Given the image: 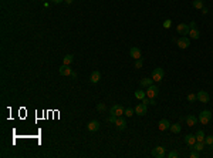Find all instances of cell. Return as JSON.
Here are the masks:
<instances>
[{"label":"cell","instance_id":"cell-6","mask_svg":"<svg viewBox=\"0 0 213 158\" xmlns=\"http://www.w3.org/2000/svg\"><path fill=\"white\" fill-rule=\"evenodd\" d=\"M146 111H148V107H146L145 103H139V104L135 107V114H137V116H145Z\"/></svg>","mask_w":213,"mask_h":158},{"label":"cell","instance_id":"cell-9","mask_svg":"<svg viewBox=\"0 0 213 158\" xmlns=\"http://www.w3.org/2000/svg\"><path fill=\"white\" fill-rule=\"evenodd\" d=\"M176 44H178V47H179V49H188V47H189V44H191V42H189V39L185 36V37H181V39L176 42Z\"/></svg>","mask_w":213,"mask_h":158},{"label":"cell","instance_id":"cell-39","mask_svg":"<svg viewBox=\"0 0 213 158\" xmlns=\"http://www.w3.org/2000/svg\"><path fill=\"white\" fill-rule=\"evenodd\" d=\"M71 77H73V78H77V73H74V71H73V74H71Z\"/></svg>","mask_w":213,"mask_h":158},{"label":"cell","instance_id":"cell-36","mask_svg":"<svg viewBox=\"0 0 213 158\" xmlns=\"http://www.w3.org/2000/svg\"><path fill=\"white\" fill-rule=\"evenodd\" d=\"M207 11H209V10H207L206 7H203V9H202V13H203V14H207Z\"/></svg>","mask_w":213,"mask_h":158},{"label":"cell","instance_id":"cell-37","mask_svg":"<svg viewBox=\"0 0 213 158\" xmlns=\"http://www.w3.org/2000/svg\"><path fill=\"white\" fill-rule=\"evenodd\" d=\"M61 1H64V0H53V3H55V4H58V3H61Z\"/></svg>","mask_w":213,"mask_h":158},{"label":"cell","instance_id":"cell-12","mask_svg":"<svg viewBox=\"0 0 213 158\" xmlns=\"http://www.w3.org/2000/svg\"><path fill=\"white\" fill-rule=\"evenodd\" d=\"M196 98H198V101H200V103H207L209 101V94L206 93V91H199L198 94H196Z\"/></svg>","mask_w":213,"mask_h":158},{"label":"cell","instance_id":"cell-17","mask_svg":"<svg viewBox=\"0 0 213 158\" xmlns=\"http://www.w3.org/2000/svg\"><path fill=\"white\" fill-rule=\"evenodd\" d=\"M169 130L173 133V134H179L182 131V127H181V124L179 123H176V124H170V127H169Z\"/></svg>","mask_w":213,"mask_h":158},{"label":"cell","instance_id":"cell-25","mask_svg":"<svg viewBox=\"0 0 213 158\" xmlns=\"http://www.w3.org/2000/svg\"><path fill=\"white\" fill-rule=\"evenodd\" d=\"M195 135H196V141H205V133H203V130H199Z\"/></svg>","mask_w":213,"mask_h":158},{"label":"cell","instance_id":"cell-38","mask_svg":"<svg viewBox=\"0 0 213 158\" xmlns=\"http://www.w3.org/2000/svg\"><path fill=\"white\" fill-rule=\"evenodd\" d=\"M64 1H65L67 4H71V3H73V0H64Z\"/></svg>","mask_w":213,"mask_h":158},{"label":"cell","instance_id":"cell-11","mask_svg":"<svg viewBox=\"0 0 213 158\" xmlns=\"http://www.w3.org/2000/svg\"><path fill=\"white\" fill-rule=\"evenodd\" d=\"M58 73L61 74V75H71L73 74V70L70 68V66H67V64H63L61 67H60V70H58Z\"/></svg>","mask_w":213,"mask_h":158},{"label":"cell","instance_id":"cell-8","mask_svg":"<svg viewBox=\"0 0 213 158\" xmlns=\"http://www.w3.org/2000/svg\"><path fill=\"white\" fill-rule=\"evenodd\" d=\"M189 24H186V23H181V24H178V27H176V32L179 33V34H189Z\"/></svg>","mask_w":213,"mask_h":158},{"label":"cell","instance_id":"cell-2","mask_svg":"<svg viewBox=\"0 0 213 158\" xmlns=\"http://www.w3.org/2000/svg\"><path fill=\"white\" fill-rule=\"evenodd\" d=\"M163 74H165L163 68L156 67V68L152 71V80H153V81H156V83H159V81H162V78H163Z\"/></svg>","mask_w":213,"mask_h":158},{"label":"cell","instance_id":"cell-32","mask_svg":"<svg viewBox=\"0 0 213 158\" xmlns=\"http://www.w3.org/2000/svg\"><path fill=\"white\" fill-rule=\"evenodd\" d=\"M195 100H198V98H196V94H189L188 95V101H191V103H193V101H195Z\"/></svg>","mask_w":213,"mask_h":158},{"label":"cell","instance_id":"cell-15","mask_svg":"<svg viewBox=\"0 0 213 158\" xmlns=\"http://www.w3.org/2000/svg\"><path fill=\"white\" fill-rule=\"evenodd\" d=\"M185 142H186L189 147H193V145L196 144V135H193V134L185 135Z\"/></svg>","mask_w":213,"mask_h":158},{"label":"cell","instance_id":"cell-27","mask_svg":"<svg viewBox=\"0 0 213 158\" xmlns=\"http://www.w3.org/2000/svg\"><path fill=\"white\" fill-rule=\"evenodd\" d=\"M124 116L132 117V116H134V110H132V108H125V113H124Z\"/></svg>","mask_w":213,"mask_h":158},{"label":"cell","instance_id":"cell-26","mask_svg":"<svg viewBox=\"0 0 213 158\" xmlns=\"http://www.w3.org/2000/svg\"><path fill=\"white\" fill-rule=\"evenodd\" d=\"M205 144H207V145H213V135L205 137Z\"/></svg>","mask_w":213,"mask_h":158},{"label":"cell","instance_id":"cell-28","mask_svg":"<svg viewBox=\"0 0 213 158\" xmlns=\"http://www.w3.org/2000/svg\"><path fill=\"white\" fill-rule=\"evenodd\" d=\"M179 157V154L176 152V151H170V152H168V158H178Z\"/></svg>","mask_w":213,"mask_h":158},{"label":"cell","instance_id":"cell-5","mask_svg":"<svg viewBox=\"0 0 213 158\" xmlns=\"http://www.w3.org/2000/svg\"><path fill=\"white\" fill-rule=\"evenodd\" d=\"M152 157L155 158H163L166 157V151H165V148L163 147H156L152 150Z\"/></svg>","mask_w":213,"mask_h":158},{"label":"cell","instance_id":"cell-20","mask_svg":"<svg viewBox=\"0 0 213 158\" xmlns=\"http://www.w3.org/2000/svg\"><path fill=\"white\" fill-rule=\"evenodd\" d=\"M192 6H193L195 9H198V10H202L203 7H205L203 0H193V1H192Z\"/></svg>","mask_w":213,"mask_h":158},{"label":"cell","instance_id":"cell-3","mask_svg":"<svg viewBox=\"0 0 213 158\" xmlns=\"http://www.w3.org/2000/svg\"><path fill=\"white\" fill-rule=\"evenodd\" d=\"M210 120H212V113H210L209 110H203L202 113L199 114V121H200L202 124H207Z\"/></svg>","mask_w":213,"mask_h":158},{"label":"cell","instance_id":"cell-40","mask_svg":"<svg viewBox=\"0 0 213 158\" xmlns=\"http://www.w3.org/2000/svg\"><path fill=\"white\" fill-rule=\"evenodd\" d=\"M210 147H212V150H213V145H210Z\"/></svg>","mask_w":213,"mask_h":158},{"label":"cell","instance_id":"cell-14","mask_svg":"<svg viewBox=\"0 0 213 158\" xmlns=\"http://www.w3.org/2000/svg\"><path fill=\"white\" fill-rule=\"evenodd\" d=\"M129 54H131V57H132L134 60H139V59L142 57V56H141V50H139L138 47H131Z\"/></svg>","mask_w":213,"mask_h":158},{"label":"cell","instance_id":"cell-19","mask_svg":"<svg viewBox=\"0 0 213 158\" xmlns=\"http://www.w3.org/2000/svg\"><path fill=\"white\" fill-rule=\"evenodd\" d=\"M189 36H191V39H193V40H198L200 37V32L198 29H191L189 30Z\"/></svg>","mask_w":213,"mask_h":158},{"label":"cell","instance_id":"cell-31","mask_svg":"<svg viewBox=\"0 0 213 158\" xmlns=\"http://www.w3.org/2000/svg\"><path fill=\"white\" fill-rule=\"evenodd\" d=\"M142 66H144V61H142L141 59H139V60H137V61H135V68H141Z\"/></svg>","mask_w":213,"mask_h":158},{"label":"cell","instance_id":"cell-7","mask_svg":"<svg viewBox=\"0 0 213 158\" xmlns=\"http://www.w3.org/2000/svg\"><path fill=\"white\" fill-rule=\"evenodd\" d=\"M87 130L90 131V133H95L99 130V123L97 121V120H92V121H90L88 124H87Z\"/></svg>","mask_w":213,"mask_h":158},{"label":"cell","instance_id":"cell-4","mask_svg":"<svg viewBox=\"0 0 213 158\" xmlns=\"http://www.w3.org/2000/svg\"><path fill=\"white\" fill-rule=\"evenodd\" d=\"M124 113H125V108H124L122 105L114 104L112 107H111V114H112V116L121 117V116H124Z\"/></svg>","mask_w":213,"mask_h":158},{"label":"cell","instance_id":"cell-18","mask_svg":"<svg viewBox=\"0 0 213 158\" xmlns=\"http://www.w3.org/2000/svg\"><path fill=\"white\" fill-rule=\"evenodd\" d=\"M185 120H186V124H188L189 127L196 126V123H198V118H196V117H193V116H188Z\"/></svg>","mask_w":213,"mask_h":158},{"label":"cell","instance_id":"cell-13","mask_svg":"<svg viewBox=\"0 0 213 158\" xmlns=\"http://www.w3.org/2000/svg\"><path fill=\"white\" fill-rule=\"evenodd\" d=\"M169 127H170V123L166 120V118H162L159 123H158V128H159V131H166Z\"/></svg>","mask_w":213,"mask_h":158},{"label":"cell","instance_id":"cell-1","mask_svg":"<svg viewBox=\"0 0 213 158\" xmlns=\"http://www.w3.org/2000/svg\"><path fill=\"white\" fill-rule=\"evenodd\" d=\"M158 94H159V88H158V85L152 84V85H149L148 88H146V97H148V98H156Z\"/></svg>","mask_w":213,"mask_h":158},{"label":"cell","instance_id":"cell-10","mask_svg":"<svg viewBox=\"0 0 213 158\" xmlns=\"http://www.w3.org/2000/svg\"><path fill=\"white\" fill-rule=\"evenodd\" d=\"M115 126H117L118 130H125L127 128V120L124 118V117H118L117 121H115Z\"/></svg>","mask_w":213,"mask_h":158},{"label":"cell","instance_id":"cell-35","mask_svg":"<svg viewBox=\"0 0 213 158\" xmlns=\"http://www.w3.org/2000/svg\"><path fill=\"white\" fill-rule=\"evenodd\" d=\"M189 29H196V23H195V21H191V26H189Z\"/></svg>","mask_w":213,"mask_h":158},{"label":"cell","instance_id":"cell-33","mask_svg":"<svg viewBox=\"0 0 213 158\" xmlns=\"http://www.w3.org/2000/svg\"><path fill=\"white\" fill-rule=\"evenodd\" d=\"M170 26H172V21H170L169 19H168V20H165V21H163V27H165V29H169Z\"/></svg>","mask_w":213,"mask_h":158},{"label":"cell","instance_id":"cell-34","mask_svg":"<svg viewBox=\"0 0 213 158\" xmlns=\"http://www.w3.org/2000/svg\"><path fill=\"white\" fill-rule=\"evenodd\" d=\"M199 157V151H196V150H193L191 152V158H198Z\"/></svg>","mask_w":213,"mask_h":158},{"label":"cell","instance_id":"cell-22","mask_svg":"<svg viewBox=\"0 0 213 158\" xmlns=\"http://www.w3.org/2000/svg\"><path fill=\"white\" fill-rule=\"evenodd\" d=\"M145 97H146V91H144V90H137V91H135V98H137V100H141V101H142Z\"/></svg>","mask_w":213,"mask_h":158},{"label":"cell","instance_id":"cell-23","mask_svg":"<svg viewBox=\"0 0 213 158\" xmlns=\"http://www.w3.org/2000/svg\"><path fill=\"white\" fill-rule=\"evenodd\" d=\"M192 148L200 152V151H202L203 148H205V141H196V144H195V145H193Z\"/></svg>","mask_w":213,"mask_h":158},{"label":"cell","instance_id":"cell-24","mask_svg":"<svg viewBox=\"0 0 213 158\" xmlns=\"http://www.w3.org/2000/svg\"><path fill=\"white\" fill-rule=\"evenodd\" d=\"M73 60H74V56H73V54H67V56L63 59V63L67 64V66H70V64L73 63Z\"/></svg>","mask_w":213,"mask_h":158},{"label":"cell","instance_id":"cell-16","mask_svg":"<svg viewBox=\"0 0 213 158\" xmlns=\"http://www.w3.org/2000/svg\"><path fill=\"white\" fill-rule=\"evenodd\" d=\"M99 80H101V73H99V71H92L91 77H90V81H91L92 84H97Z\"/></svg>","mask_w":213,"mask_h":158},{"label":"cell","instance_id":"cell-21","mask_svg":"<svg viewBox=\"0 0 213 158\" xmlns=\"http://www.w3.org/2000/svg\"><path fill=\"white\" fill-rule=\"evenodd\" d=\"M139 84H141V87H146V88H148L149 85L153 84V80H152V78H142Z\"/></svg>","mask_w":213,"mask_h":158},{"label":"cell","instance_id":"cell-29","mask_svg":"<svg viewBox=\"0 0 213 158\" xmlns=\"http://www.w3.org/2000/svg\"><path fill=\"white\" fill-rule=\"evenodd\" d=\"M105 104H104V103H99V104H97V110H98V111H105Z\"/></svg>","mask_w":213,"mask_h":158},{"label":"cell","instance_id":"cell-30","mask_svg":"<svg viewBox=\"0 0 213 158\" xmlns=\"http://www.w3.org/2000/svg\"><path fill=\"white\" fill-rule=\"evenodd\" d=\"M117 118H118L117 116H112V114H111V116L108 117V123H112V124H115V121H117Z\"/></svg>","mask_w":213,"mask_h":158}]
</instances>
